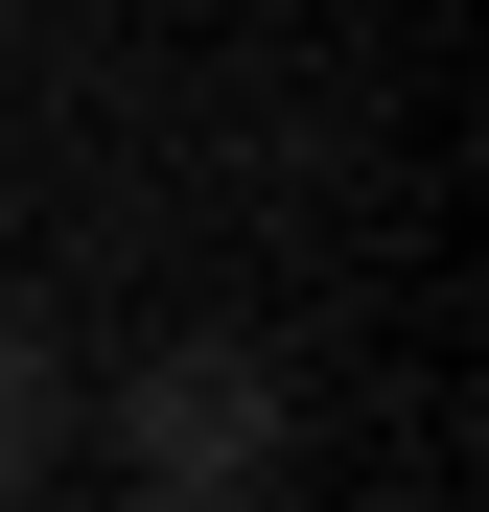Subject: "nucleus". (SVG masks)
<instances>
[{"instance_id":"obj_1","label":"nucleus","mask_w":489,"mask_h":512,"mask_svg":"<svg viewBox=\"0 0 489 512\" xmlns=\"http://www.w3.org/2000/svg\"><path fill=\"white\" fill-rule=\"evenodd\" d=\"M117 466H140V512H280V466H303L280 350H233V326L140 350V373H117Z\"/></svg>"},{"instance_id":"obj_2","label":"nucleus","mask_w":489,"mask_h":512,"mask_svg":"<svg viewBox=\"0 0 489 512\" xmlns=\"http://www.w3.org/2000/svg\"><path fill=\"white\" fill-rule=\"evenodd\" d=\"M47 443H70V326H47V303H0V512L47 489Z\"/></svg>"}]
</instances>
